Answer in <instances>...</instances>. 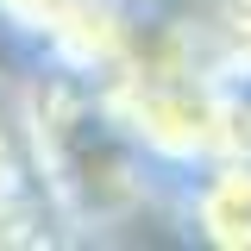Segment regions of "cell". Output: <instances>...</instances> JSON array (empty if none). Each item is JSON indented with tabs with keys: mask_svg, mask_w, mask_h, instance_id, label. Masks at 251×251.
Returning a JSON list of instances; mask_svg holds the SVG:
<instances>
[{
	"mask_svg": "<svg viewBox=\"0 0 251 251\" xmlns=\"http://www.w3.org/2000/svg\"><path fill=\"white\" fill-rule=\"evenodd\" d=\"M182 226L214 251H251V151L207 157L201 170L176 176Z\"/></svg>",
	"mask_w": 251,
	"mask_h": 251,
	"instance_id": "cell-2",
	"label": "cell"
},
{
	"mask_svg": "<svg viewBox=\"0 0 251 251\" xmlns=\"http://www.w3.org/2000/svg\"><path fill=\"white\" fill-rule=\"evenodd\" d=\"M69 6H82V0H0V25H13L19 38L44 44V38L57 31V19L69 13Z\"/></svg>",
	"mask_w": 251,
	"mask_h": 251,
	"instance_id": "cell-3",
	"label": "cell"
},
{
	"mask_svg": "<svg viewBox=\"0 0 251 251\" xmlns=\"http://www.w3.org/2000/svg\"><path fill=\"white\" fill-rule=\"evenodd\" d=\"M19 113L31 138V170L69 226H120L163 188V170L126 138L100 82L50 63Z\"/></svg>",
	"mask_w": 251,
	"mask_h": 251,
	"instance_id": "cell-1",
	"label": "cell"
},
{
	"mask_svg": "<svg viewBox=\"0 0 251 251\" xmlns=\"http://www.w3.org/2000/svg\"><path fill=\"white\" fill-rule=\"evenodd\" d=\"M138 6H201V0H138Z\"/></svg>",
	"mask_w": 251,
	"mask_h": 251,
	"instance_id": "cell-4",
	"label": "cell"
}]
</instances>
